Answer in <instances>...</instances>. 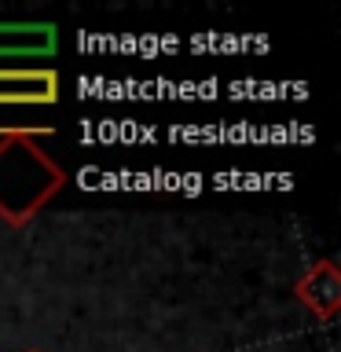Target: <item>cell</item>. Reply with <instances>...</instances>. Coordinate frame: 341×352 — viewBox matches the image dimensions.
I'll list each match as a JSON object with an SVG mask.
<instances>
[{"label":"cell","mask_w":341,"mask_h":352,"mask_svg":"<svg viewBox=\"0 0 341 352\" xmlns=\"http://www.w3.org/2000/svg\"><path fill=\"white\" fill-rule=\"evenodd\" d=\"M63 184V173L26 140L0 147V213L22 220Z\"/></svg>","instance_id":"6da1fadb"},{"label":"cell","mask_w":341,"mask_h":352,"mask_svg":"<svg viewBox=\"0 0 341 352\" xmlns=\"http://www.w3.org/2000/svg\"><path fill=\"white\" fill-rule=\"evenodd\" d=\"M59 44L52 22H0V59H41Z\"/></svg>","instance_id":"7a4b0ae2"},{"label":"cell","mask_w":341,"mask_h":352,"mask_svg":"<svg viewBox=\"0 0 341 352\" xmlns=\"http://www.w3.org/2000/svg\"><path fill=\"white\" fill-rule=\"evenodd\" d=\"M59 77L52 70H0V103H55Z\"/></svg>","instance_id":"3957f363"}]
</instances>
